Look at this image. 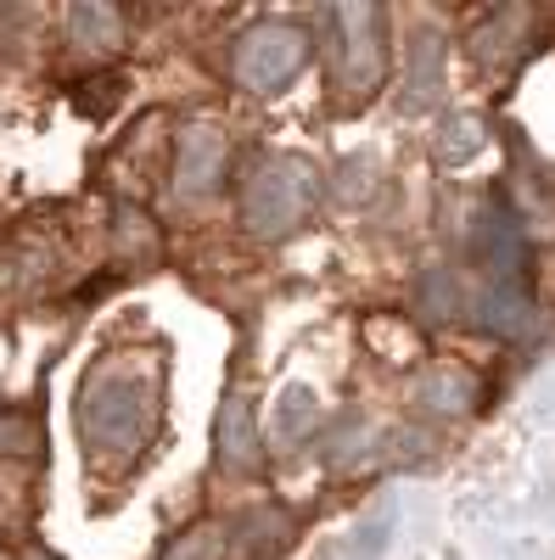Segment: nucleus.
Instances as JSON below:
<instances>
[{"mask_svg":"<svg viewBox=\"0 0 555 560\" xmlns=\"http://www.w3.org/2000/svg\"><path fill=\"white\" fill-rule=\"evenodd\" d=\"M415 398H421L427 409H438V415H466L472 398H477V376L472 370H454V364H438L415 382Z\"/></svg>","mask_w":555,"mask_h":560,"instance_id":"8","label":"nucleus"},{"mask_svg":"<svg viewBox=\"0 0 555 560\" xmlns=\"http://www.w3.org/2000/svg\"><path fill=\"white\" fill-rule=\"evenodd\" d=\"M409 84H415V90H409V107H421L432 90H438V39H432V34H421V68L409 73Z\"/></svg>","mask_w":555,"mask_h":560,"instance_id":"12","label":"nucleus"},{"mask_svg":"<svg viewBox=\"0 0 555 560\" xmlns=\"http://www.w3.org/2000/svg\"><path fill=\"white\" fill-rule=\"evenodd\" d=\"M314 202V174L303 158H258V168L242 185V219L258 236H287L303 224Z\"/></svg>","mask_w":555,"mask_h":560,"instance_id":"2","label":"nucleus"},{"mask_svg":"<svg viewBox=\"0 0 555 560\" xmlns=\"http://www.w3.org/2000/svg\"><path fill=\"white\" fill-rule=\"evenodd\" d=\"M326 23L337 28V79L348 90H377L388 68V45H382V12L377 7H332Z\"/></svg>","mask_w":555,"mask_h":560,"instance_id":"4","label":"nucleus"},{"mask_svg":"<svg viewBox=\"0 0 555 560\" xmlns=\"http://www.w3.org/2000/svg\"><path fill=\"white\" fill-rule=\"evenodd\" d=\"M158 427V370H141L135 359H107L90 370L79 393V432L96 454H135Z\"/></svg>","mask_w":555,"mask_h":560,"instance_id":"1","label":"nucleus"},{"mask_svg":"<svg viewBox=\"0 0 555 560\" xmlns=\"http://www.w3.org/2000/svg\"><path fill=\"white\" fill-rule=\"evenodd\" d=\"M309 62V39L292 28V23H258L242 45H236V79L258 96H275L287 90Z\"/></svg>","mask_w":555,"mask_h":560,"instance_id":"3","label":"nucleus"},{"mask_svg":"<svg viewBox=\"0 0 555 560\" xmlns=\"http://www.w3.org/2000/svg\"><path fill=\"white\" fill-rule=\"evenodd\" d=\"M219 465L236 477H253L258 471V432H253V404L230 393L224 409H219Z\"/></svg>","mask_w":555,"mask_h":560,"instance_id":"6","label":"nucleus"},{"mask_svg":"<svg viewBox=\"0 0 555 560\" xmlns=\"http://www.w3.org/2000/svg\"><path fill=\"white\" fill-rule=\"evenodd\" d=\"M73 102H79V113L102 118V113L118 102V79H102V90H73Z\"/></svg>","mask_w":555,"mask_h":560,"instance_id":"14","label":"nucleus"},{"mask_svg":"<svg viewBox=\"0 0 555 560\" xmlns=\"http://www.w3.org/2000/svg\"><path fill=\"white\" fill-rule=\"evenodd\" d=\"M224 135L213 124H185L174 140V191L180 197H208L224 179Z\"/></svg>","mask_w":555,"mask_h":560,"instance_id":"5","label":"nucleus"},{"mask_svg":"<svg viewBox=\"0 0 555 560\" xmlns=\"http://www.w3.org/2000/svg\"><path fill=\"white\" fill-rule=\"evenodd\" d=\"M483 147H488V129H483V118H454V124L438 135V163H443V168H454V163H472Z\"/></svg>","mask_w":555,"mask_h":560,"instance_id":"10","label":"nucleus"},{"mask_svg":"<svg viewBox=\"0 0 555 560\" xmlns=\"http://www.w3.org/2000/svg\"><path fill=\"white\" fill-rule=\"evenodd\" d=\"M169 560H219V538L213 533H192L169 549Z\"/></svg>","mask_w":555,"mask_h":560,"instance_id":"13","label":"nucleus"},{"mask_svg":"<svg viewBox=\"0 0 555 560\" xmlns=\"http://www.w3.org/2000/svg\"><path fill=\"white\" fill-rule=\"evenodd\" d=\"M39 427H34V420L28 415H18V409H0V454H39Z\"/></svg>","mask_w":555,"mask_h":560,"instance_id":"11","label":"nucleus"},{"mask_svg":"<svg viewBox=\"0 0 555 560\" xmlns=\"http://www.w3.org/2000/svg\"><path fill=\"white\" fill-rule=\"evenodd\" d=\"M309 432H320V398H314V393H309L303 382H292V387H281V398H275L269 443L292 448V443H303Z\"/></svg>","mask_w":555,"mask_h":560,"instance_id":"7","label":"nucleus"},{"mask_svg":"<svg viewBox=\"0 0 555 560\" xmlns=\"http://www.w3.org/2000/svg\"><path fill=\"white\" fill-rule=\"evenodd\" d=\"M68 34L79 51H113L124 39V18L118 7H68Z\"/></svg>","mask_w":555,"mask_h":560,"instance_id":"9","label":"nucleus"}]
</instances>
